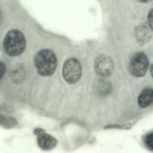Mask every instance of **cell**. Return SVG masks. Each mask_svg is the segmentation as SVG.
<instances>
[{
    "mask_svg": "<svg viewBox=\"0 0 153 153\" xmlns=\"http://www.w3.org/2000/svg\"><path fill=\"white\" fill-rule=\"evenodd\" d=\"M23 70L21 69L16 70L12 74L13 80L15 82H18V76L19 78L20 81L22 80V76H23Z\"/></svg>",
    "mask_w": 153,
    "mask_h": 153,
    "instance_id": "cell-10",
    "label": "cell"
},
{
    "mask_svg": "<svg viewBox=\"0 0 153 153\" xmlns=\"http://www.w3.org/2000/svg\"><path fill=\"white\" fill-rule=\"evenodd\" d=\"M153 100V90L147 88L143 91L138 97V104L141 108H146L152 104Z\"/></svg>",
    "mask_w": 153,
    "mask_h": 153,
    "instance_id": "cell-7",
    "label": "cell"
},
{
    "mask_svg": "<svg viewBox=\"0 0 153 153\" xmlns=\"http://www.w3.org/2000/svg\"><path fill=\"white\" fill-rule=\"evenodd\" d=\"M34 62L38 74L41 76L53 75L57 66L56 56L50 49H42L39 51L34 57Z\"/></svg>",
    "mask_w": 153,
    "mask_h": 153,
    "instance_id": "cell-1",
    "label": "cell"
},
{
    "mask_svg": "<svg viewBox=\"0 0 153 153\" xmlns=\"http://www.w3.org/2000/svg\"><path fill=\"white\" fill-rule=\"evenodd\" d=\"M18 120L12 117L6 116L0 113V127L6 129H10L18 125Z\"/></svg>",
    "mask_w": 153,
    "mask_h": 153,
    "instance_id": "cell-8",
    "label": "cell"
},
{
    "mask_svg": "<svg viewBox=\"0 0 153 153\" xmlns=\"http://www.w3.org/2000/svg\"><path fill=\"white\" fill-rule=\"evenodd\" d=\"M153 132L146 134L143 138L144 143L147 149L152 152L153 150Z\"/></svg>",
    "mask_w": 153,
    "mask_h": 153,
    "instance_id": "cell-9",
    "label": "cell"
},
{
    "mask_svg": "<svg viewBox=\"0 0 153 153\" xmlns=\"http://www.w3.org/2000/svg\"><path fill=\"white\" fill-rule=\"evenodd\" d=\"M94 67L95 72L99 76L108 77L114 71V62L110 56L101 55L95 59Z\"/></svg>",
    "mask_w": 153,
    "mask_h": 153,
    "instance_id": "cell-5",
    "label": "cell"
},
{
    "mask_svg": "<svg viewBox=\"0 0 153 153\" xmlns=\"http://www.w3.org/2000/svg\"><path fill=\"white\" fill-rule=\"evenodd\" d=\"M82 75V66L75 58H71L64 63L63 68L64 79L68 83L74 84L78 82Z\"/></svg>",
    "mask_w": 153,
    "mask_h": 153,
    "instance_id": "cell-3",
    "label": "cell"
},
{
    "mask_svg": "<svg viewBox=\"0 0 153 153\" xmlns=\"http://www.w3.org/2000/svg\"><path fill=\"white\" fill-rule=\"evenodd\" d=\"M149 66V62L146 55L143 53H138L132 58L130 70L132 75L141 77L145 75Z\"/></svg>",
    "mask_w": 153,
    "mask_h": 153,
    "instance_id": "cell-4",
    "label": "cell"
},
{
    "mask_svg": "<svg viewBox=\"0 0 153 153\" xmlns=\"http://www.w3.org/2000/svg\"><path fill=\"white\" fill-rule=\"evenodd\" d=\"M153 9H152L149 11L148 18H147L148 23H149V26L151 27L152 29L153 27Z\"/></svg>",
    "mask_w": 153,
    "mask_h": 153,
    "instance_id": "cell-12",
    "label": "cell"
},
{
    "mask_svg": "<svg viewBox=\"0 0 153 153\" xmlns=\"http://www.w3.org/2000/svg\"><path fill=\"white\" fill-rule=\"evenodd\" d=\"M138 1L141 3H148L151 2L152 1V0H137Z\"/></svg>",
    "mask_w": 153,
    "mask_h": 153,
    "instance_id": "cell-13",
    "label": "cell"
},
{
    "mask_svg": "<svg viewBox=\"0 0 153 153\" xmlns=\"http://www.w3.org/2000/svg\"><path fill=\"white\" fill-rule=\"evenodd\" d=\"M33 133L37 136L38 146L41 150L50 151L57 145V140L53 136L46 134L42 128H37L34 129Z\"/></svg>",
    "mask_w": 153,
    "mask_h": 153,
    "instance_id": "cell-6",
    "label": "cell"
},
{
    "mask_svg": "<svg viewBox=\"0 0 153 153\" xmlns=\"http://www.w3.org/2000/svg\"><path fill=\"white\" fill-rule=\"evenodd\" d=\"M3 46L5 53L9 56L14 57L20 55L26 48L25 36L18 30H11L4 37Z\"/></svg>",
    "mask_w": 153,
    "mask_h": 153,
    "instance_id": "cell-2",
    "label": "cell"
},
{
    "mask_svg": "<svg viewBox=\"0 0 153 153\" xmlns=\"http://www.w3.org/2000/svg\"><path fill=\"white\" fill-rule=\"evenodd\" d=\"M6 71V67L3 62L0 61V80L2 79Z\"/></svg>",
    "mask_w": 153,
    "mask_h": 153,
    "instance_id": "cell-11",
    "label": "cell"
}]
</instances>
